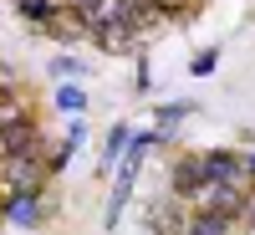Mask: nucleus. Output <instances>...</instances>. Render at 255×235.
Masks as SVG:
<instances>
[{
	"label": "nucleus",
	"mask_w": 255,
	"mask_h": 235,
	"mask_svg": "<svg viewBox=\"0 0 255 235\" xmlns=\"http://www.w3.org/2000/svg\"><path fill=\"white\" fill-rule=\"evenodd\" d=\"M0 215L15 220V225H41V195H5Z\"/></svg>",
	"instance_id": "7"
},
{
	"label": "nucleus",
	"mask_w": 255,
	"mask_h": 235,
	"mask_svg": "<svg viewBox=\"0 0 255 235\" xmlns=\"http://www.w3.org/2000/svg\"><path fill=\"white\" fill-rule=\"evenodd\" d=\"M168 184H174V195H179V200H189V195L204 184V164H199V159H179V164H174V179H168Z\"/></svg>",
	"instance_id": "8"
},
{
	"label": "nucleus",
	"mask_w": 255,
	"mask_h": 235,
	"mask_svg": "<svg viewBox=\"0 0 255 235\" xmlns=\"http://www.w3.org/2000/svg\"><path fill=\"white\" fill-rule=\"evenodd\" d=\"M20 154H41L31 118H26V123H0V164H5V159H20Z\"/></svg>",
	"instance_id": "5"
},
{
	"label": "nucleus",
	"mask_w": 255,
	"mask_h": 235,
	"mask_svg": "<svg viewBox=\"0 0 255 235\" xmlns=\"http://www.w3.org/2000/svg\"><path fill=\"white\" fill-rule=\"evenodd\" d=\"M128 138H133V133H128V123H113V133H108V148H102V164H108V169L123 159V143H128Z\"/></svg>",
	"instance_id": "11"
},
{
	"label": "nucleus",
	"mask_w": 255,
	"mask_h": 235,
	"mask_svg": "<svg viewBox=\"0 0 255 235\" xmlns=\"http://www.w3.org/2000/svg\"><path fill=\"white\" fill-rule=\"evenodd\" d=\"M15 5H20V15H26L31 26H51L56 10H61V0H15Z\"/></svg>",
	"instance_id": "10"
},
{
	"label": "nucleus",
	"mask_w": 255,
	"mask_h": 235,
	"mask_svg": "<svg viewBox=\"0 0 255 235\" xmlns=\"http://www.w3.org/2000/svg\"><path fill=\"white\" fill-rule=\"evenodd\" d=\"M92 41H97L108 56H128V51L138 46V15H133V20H113V26H97Z\"/></svg>",
	"instance_id": "4"
},
{
	"label": "nucleus",
	"mask_w": 255,
	"mask_h": 235,
	"mask_svg": "<svg viewBox=\"0 0 255 235\" xmlns=\"http://www.w3.org/2000/svg\"><path fill=\"white\" fill-rule=\"evenodd\" d=\"M0 220H5V215H0Z\"/></svg>",
	"instance_id": "21"
},
{
	"label": "nucleus",
	"mask_w": 255,
	"mask_h": 235,
	"mask_svg": "<svg viewBox=\"0 0 255 235\" xmlns=\"http://www.w3.org/2000/svg\"><path fill=\"white\" fill-rule=\"evenodd\" d=\"M189 200H194V210H209V215H230V220H235L240 210H245V189H230V184L204 179Z\"/></svg>",
	"instance_id": "2"
},
{
	"label": "nucleus",
	"mask_w": 255,
	"mask_h": 235,
	"mask_svg": "<svg viewBox=\"0 0 255 235\" xmlns=\"http://www.w3.org/2000/svg\"><path fill=\"white\" fill-rule=\"evenodd\" d=\"M0 174H5V189H10V195H46L51 164L41 159V154H20V159H5V164H0Z\"/></svg>",
	"instance_id": "1"
},
{
	"label": "nucleus",
	"mask_w": 255,
	"mask_h": 235,
	"mask_svg": "<svg viewBox=\"0 0 255 235\" xmlns=\"http://www.w3.org/2000/svg\"><path fill=\"white\" fill-rule=\"evenodd\" d=\"M148 225H153V235H184L189 215H184L174 200H158V205H148Z\"/></svg>",
	"instance_id": "6"
},
{
	"label": "nucleus",
	"mask_w": 255,
	"mask_h": 235,
	"mask_svg": "<svg viewBox=\"0 0 255 235\" xmlns=\"http://www.w3.org/2000/svg\"><path fill=\"white\" fill-rule=\"evenodd\" d=\"M240 164H245V174H250V184H255V148H245V154H240Z\"/></svg>",
	"instance_id": "19"
},
{
	"label": "nucleus",
	"mask_w": 255,
	"mask_h": 235,
	"mask_svg": "<svg viewBox=\"0 0 255 235\" xmlns=\"http://www.w3.org/2000/svg\"><path fill=\"white\" fill-rule=\"evenodd\" d=\"M56 108L67 113V118H82V108H87V92H82V87H61V92H56Z\"/></svg>",
	"instance_id": "12"
},
{
	"label": "nucleus",
	"mask_w": 255,
	"mask_h": 235,
	"mask_svg": "<svg viewBox=\"0 0 255 235\" xmlns=\"http://www.w3.org/2000/svg\"><path fill=\"white\" fill-rule=\"evenodd\" d=\"M215 67H220V51H215V46H209V51H199L194 61H189V72H194V77H209Z\"/></svg>",
	"instance_id": "13"
},
{
	"label": "nucleus",
	"mask_w": 255,
	"mask_h": 235,
	"mask_svg": "<svg viewBox=\"0 0 255 235\" xmlns=\"http://www.w3.org/2000/svg\"><path fill=\"white\" fill-rule=\"evenodd\" d=\"M230 215H209V210H194L189 215V225H184V235H230Z\"/></svg>",
	"instance_id": "9"
},
{
	"label": "nucleus",
	"mask_w": 255,
	"mask_h": 235,
	"mask_svg": "<svg viewBox=\"0 0 255 235\" xmlns=\"http://www.w3.org/2000/svg\"><path fill=\"white\" fill-rule=\"evenodd\" d=\"M0 123H26V113H20V102L0 92Z\"/></svg>",
	"instance_id": "17"
},
{
	"label": "nucleus",
	"mask_w": 255,
	"mask_h": 235,
	"mask_svg": "<svg viewBox=\"0 0 255 235\" xmlns=\"http://www.w3.org/2000/svg\"><path fill=\"white\" fill-rule=\"evenodd\" d=\"M199 164H204V179H215V184L255 189V184H250V174H245V164H240V154H204Z\"/></svg>",
	"instance_id": "3"
},
{
	"label": "nucleus",
	"mask_w": 255,
	"mask_h": 235,
	"mask_svg": "<svg viewBox=\"0 0 255 235\" xmlns=\"http://www.w3.org/2000/svg\"><path fill=\"white\" fill-rule=\"evenodd\" d=\"M189 108H194V102H168V108H158V123H163V133H168V128H174Z\"/></svg>",
	"instance_id": "15"
},
{
	"label": "nucleus",
	"mask_w": 255,
	"mask_h": 235,
	"mask_svg": "<svg viewBox=\"0 0 255 235\" xmlns=\"http://www.w3.org/2000/svg\"><path fill=\"white\" fill-rule=\"evenodd\" d=\"M194 5H199V0H194Z\"/></svg>",
	"instance_id": "20"
},
{
	"label": "nucleus",
	"mask_w": 255,
	"mask_h": 235,
	"mask_svg": "<svg viewBox=\"0 0 255 235\" xmlns=\"http://www.w3.org/2000/svg\"><path fill=\"white\" fill-rule=\"evenodd\" d=\"M153 10H158V15H189V10H194V0H153Z\"/></svg>",
	"instance_id": "16"
},
{
	"label": "nucleus",
	"mask_w": 255,
	"mask_h": 235,
	"mask_svg": "<svg viewBox=\"0 0 255 235\" xmlns=\"http://www.w3.org/2000/svg\"><path fill=\"white\" fill-rule=\"evenodd\" d=\"M61 5H67V10H77V15H87V10L97 5V0H61Z\"/></svg>",
	"instance_id": "18"
},
{
	"label": "nucleus",
	"mask_w": 255,
	"mask_h": 235,
	"mask_svg": "<svg viewBox=\"0 0 255 235\" xmlns=\"http://www.w3.org/2000/svg\"><path fill=\"white\" fill-rule=\"evenodd\" d=\"M82 72H87V67H82L77 56H56V61H51V77H61V82H67V77H82Z\"/></svg>",
	"instance_id": "14"
}]
</instances>
